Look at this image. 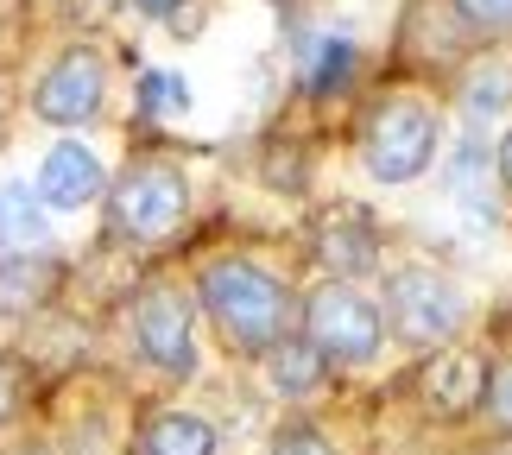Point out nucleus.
<instances>
[{"instance_id":"nucleus-1","label":"nucleus","mask_w":512,"mask_h":455,"mask_svg":"<svg viewBox=\"0 0 512 455\" xmlns=\"http://www.w3.org/2000/svg\"><path fill=\"white\" fill-rule=\"evenodd\" d=\"M190 298L215 323L222 348L241 354V361H260V354L291 329V316H298L285 279H279V272H266L260 260H247V253H215V260H203Z\"/></svg>"},{"instance_id":"nucleus-2","label":"nucleus","mask_w":512,"mask_h":455,"mask_svg":"<svg viewBox=\"0 0 512 455\" xmlns=\"http://www.w3.org/2000/svg\"><path fill=\"white\" fill-rule=\"evenodd\" d=\"M354 152H361L373 184H386V190L418 184L443 152V108L430 102V95H418V89H386L380 102L361 114Z\"/></svg>"},{"instance_id":"nucleus-3","label":"nucleus","mask_w":512,"mask_h":455,"mask_svg":"<svg viewBox=\"0 0 512 455\" xmlns=\"http://www.w3.org/2000/svg\"><path fill=\"white\" fill-rule=\"evenodd\" d=\"M380 323L386 335H399L405 348H449L456 335L468 329V298H462V285L449 279V272L437 266H392L386 279H380Z\"/></svg>"},{"instance_id":"nucleus-4","label":"nucleus","mask_w":512,"mask_h":455,"mask_svg":"<svg viewBox=\"0 0 512 455\" xmlns=\"http://www.w3.org/2000/svg\"><path fill=\"white\" fill-rule=\"evenodd\" d=\"M190 222V177L177 158L146 152L114 177L108 190V228L133 247H165L177 228Z\"/></svg>"},{"instance_id":"nucleus-5","label":"nucleus","mask_w":512,"mask_h":455,"mask_svg":"<svg viewBox=\"0 0 512 455\" xmlns=\"http://www.w3.org/2000/svg\"><path fill=\"white\" fill-rule=\"evenodd\" d=\"M298 323H304V342L317 348L329 367H367L373 354L386 348L380 304L361 291V279H323L298 304Z\"/></svg>"},{"instance_id":"nucleus-6","label":"nucleus","mask_w":512,"mask_h":455,"mask_svg":"<svg viewBox=\"0 0 512 455\" xmlns=\"http://www.w3.org/2000/svg\"><path fill=\"white\" fill-rule=\"evenodd\" d=\"M133 348L152 373L190 380L196 373V298L177 279H146L133 291Z\"/></svg>"},{"instance_id":"nucleus-7","label":"nucleus","mask_w":512,"mask_h":455,"mask_svg":"<svg viewBox=\"0 0 512 455\" xmlns=\"http://www.w3.org/2000/svg\"><path fill=\"white\" fill-rule=\"evenodd\" d=\"M102 108H108V57L102 45H64L45 64V76L32 83V114L45 127H89V121H102Z\"/></svg>"},{"instance_id":"nucleus-8","label":"nucleus","mask_w":512,"mask_h":455,"mask_svg":"<svg viewBox=\"0 0 512 455\" xmlns=\"http://www.w3.org/2000/svg\"><path fill=\"white\" fill-rule=\"evenodd\" d=\"M310 253L323 260L329 279H367L373 266H380V222L361 209V203H336V209H323L317 215V228H310Z\"/></svg>"},{"instance_id":"nucleus-9","label":"nucleus","mask_w":512,"mask_h":455,"mask_svg":"<svg viewBox=\"0 0 512 455\" xmlns=\"http://www.w3.org/2000/svg\"><path fill=\"white\" fill-rule=\"evenodd\" d=\"M102 190H108V165L83 140H57L45 152V165H38V203H45V215H76Z\"/></svg>"},{"instance_id":"nucleus-10","label":"nucleus","mask_w":512,"mask_h":455,"mask_svg":"<svg viewBox=\"0 0 512 455\" xmlns=\"http://www.w3.org/2000/svg\"><path fill=\"white\" fill-rule=\"evenodd\" d=\"M443 184H449L456 209H462L475 228H500V184H494V165H487L481 140H462L456 152L443 158Z\"/></svg>"},{"instance_id":"nucleus-11","label":"nucleus","mask_w":512,"mask_h":455,"mask_svg":"<svg viewBox=\"0 0 512 455\" xmlns=\"http://www.w3.org/2000/svg\"><path fill=\"white\" fill-rule=\"evenodd\" d=\"M418 392H424L430 418H468V411H475V392H481V354H468V348L437 354L430 348V367H424Z\"/></svg>"},{"instance_id":"nucleus-12","label":"nucleus","mask_w":512,"mask_h":455,"mask_svg":"<svg viewBox=\"0 0 512 455\" xmlns=\"http://www.w3.org/2000/svg\"><path fill=\"white\" fill-rule=\"evenodd\" d=\"M57 279H64V260L45 247H0V310H38L51 304Z\"/></svg>"},{"instance_id":"nucleus-13","label":"nucleus","mask_w":512,"mask_h":455,"mask_svg":"<svg viewBox=\"0 0 512 455\" xmlns=\"http://www.w3.org/2000/svg\"><path fill=\"white\" fill-rule=\"evenodd\" d=\"M260 367H266V380H272V392H279V399H304V392H317V386L329 380V361L304 342V335H291V329L260 354Z\"/></svg>"},{"instance_id":"nucleus-14","label":"nucleus","mask_w":512,"mask_h":455,"mask_svg":"<svg viewBox=\"0 0 512 455\" xmlns=\"http://www.w3.org/2000/svg\"><path fill=\"white\" fill-rule=\"evenodd\" d=\"M140 455H215V424L196 418V411L171 405V411H152L140 424Z\"/></svg>"},{"instance_id":"nucleus-15","label":"nucleus","mask_w":512,"mask_h":455,"mask_svg":"<svg viewBox=\"0 0 512 455\" xmlns=\"http://www.w3.org/2000/svg\"><path fill=\"white\" fill-rule=\"evenodd\" d=\"M456 102H462V114H468V127L500 121V114L512 108V70L500 64V57H481V64H468Z\"/></svg>"},{"instance_id":"nucleus-16","label":"nucleus","mask_w":512,"mask_h":455,"mask_svg":"<svg viewBox=\"0 0 512 455\" xmlns=\"http://www.w3.org/2000/svg\"><path fill=\"white\" fill-rule=\"evenodd\" d=\"M0 247H45V203L32 184H0Z\"/></svg>"},{"instance_id":"nucleus-17","label":"nucleus","mask_w":512,"mask_h":455,"mask_svg":"<svg viewBox=\"0 0 512 455\" xmlns=\"http://www.w3.org/2000/svg\"><path fill=\"white\" fill-rule=\"evenodd\" d=\"M354 76V38H317L304 51V89L310 95H336Z\"/></svg>"},{"instance_id":"nucleus-18","label":"nucleus","mask_w":512,"mask_h":455,"mask_svg":"<svg viewBox=\"0 0 512 455\" xmlns=\"http://www.w3.org/2000/svg\"><path fill=\"white\" fill-rule=\"evenodd\" d=\"M475 411L487 418L494 437H512V348L481 361V392H475Z\"/></svg>"},{"instance_id":"nucleus-19","label":"nucleus","mask_w":512,"mask_h":455,"mask_svg":"<svg viewBox=\"0 0 512 455\" xmlns=\"http://www.w3.org/2000/svg\"><path fill=\"white\" fill-rule=\"evenodd\" d=\"M443 7L475 45H506L512 38V0H443Z\"/></svg>"},{"instance_id":"nucleus-20","label":"nucleus","mask_w":512,"mask_h":455,"mask_svg":"<svg viewBox=\"0 0 512 455\" xmlns=\"http://www.w3.org/2000/svg\"><path fill=\"white\" fill-rule=\"evenodd\" d=\"M140 102H146V114H177V108H190V83L184 76H165V70H146Z\"/></svg>"},{"instance_id":"nucleus-21","label":"nucleus","mask_w":512,"mask_h":455,"mask_svg":"<svg viewBox=\"0 0 512 455\" xmlns=\"http://www.w3.org/2000/svg\"><path fill=\"white\" fill-rule=\"evenodd\" d=\"M266 455H342L336 443L323 437V430H310V424H285L279 437H272V449Z\"/></svg>"},{"instance_id":"nucleus-22","label":"nucleus","mask_w":512,"mask_h":455,"mask_svg":"<svg viewBox=\"0 0 512 455\" xmlns=\"http://www.w3.org/2000/svg\"><path fill=\"white\" fill-rule=\"evenodd\" d=\"M19 405H26V373H19L13 354H0V430L19 418Z\"/></svg>"},{"instance_id":"nucleus-23","label":"nucleus","mask_w":512,"mask_h":455,"mask_svg":"<svg viewBox=\"0 0 512 455\" xmlns=\"http://www.w3.org/2000/svg\"><path fill=\"white\" fill-rule=\"evenodd\" d=\"M494 184H500V196H512V127L500 133V146H494Z\"/></svg>"},{"instance_id":"nucleus-24","label":"nucleus","mask_w":512,"mask_h":455,"mask_svg":"<svg viewBox=\"0 0 512 455\" xmlns=\"http://www.w3.org/2000/svg\"><path fill=\"white\" fill-rule=\"evenodd\" d=\"M133 7H140V13H152V19H171L177 7H184V0H133Z\"/></svg>"},{"instance_id":"nucleus-25","label":"nucleus","mask_w":512,"mask_h":455,"mask_svg":"<svg viewBox=\"0 0 512 455\" xmlns=\"http://www.w3.org/2000/svg\"><path fill=\"white\" fill-rule=\"evenodd\" d=\"M481 455H512V437H500L494 449H481Z\"/></svg>"},{"instance_id":"nucleus-26","label":"nucleus","mask_w":512,"mask_h":455,"mask_svg":"<svg viewBox=\"0 0 512 455\" xmlns=\"http://www.w3.org/2000/svg\"><path fill=\"white\" fill-rule=\"evenodd\" d=\"M7 455H45V449H7Z\"/></svg>"}]
</instances>
